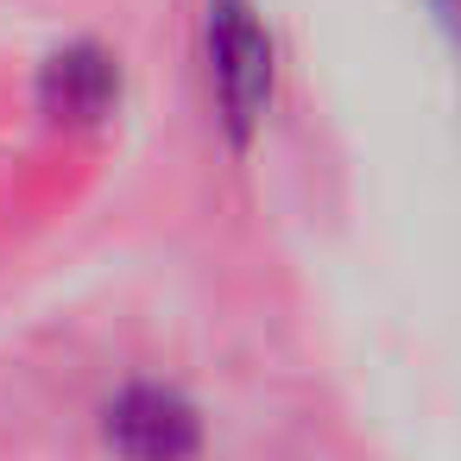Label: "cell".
I'll use <instances>...</instances> for the list:
<instances>
[{"label": "cell", "mask_w": 461, "mask_h": 461, "mask_svg": "<svg viewBox=\"0 0 461 461\" xmlns=\"http://www.w3.org/2000/svg\"><path fill=\"white\" fill-rule=\"evenodd\" d=\"M203 58L215 89V121L234 152H247L272 114L278 89V45L259 14V0H209L203 7Z\"/></svg>", "instance_id": "cell-1"}, {"label": "cell", "mask_w": 461, "mask_h": 461, "mask_svg": "<svg viewBox=\"0 0 461 461\" xmlns=\"http://www.w3.org/2000/svg\"><path fill=\"white\" fill-rule=\"evenodd\" d=\"M102 442L114 448V461H196L203 455V417L177 385L127 379L102 404Z\"/></svg>", "instance_id": "cell-2"}, {"label": "cell", "mask_w": 461, "mask_h": 461, "mask_svg": "<svg viewBox=\"0 0 461 461\" xmlns=\"http://www.w3.org/2000/svg\"><path fill=\"white\" fill-rule=\"evenodd\" d=\"M121 108V64L108 45L77 39L39 64V114L58 127H102Z\"/></svg>", "instance_id": "cell-3"}]
</instances>
